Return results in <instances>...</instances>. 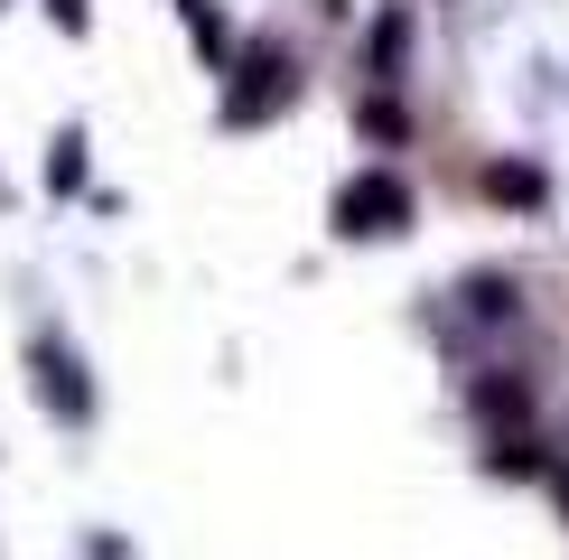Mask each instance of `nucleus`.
<instances>
[{
  "label": "nucleus",
  "instance_id": "nucleus-1",
  "mask_svg": "<svg viewBox=\"0 0 569 560\" xmlns=\"http://www.w3.org/2000/svg\"><path fill=\"white\" fill-rule=\"evenodd\" d=\"M337 224L346 233H401V224H411V187H401V178H355L337 197Z\"/></svg>",
  "mask_w": 569,
  "mask_h": 560
}]
</instances>
